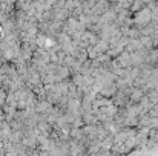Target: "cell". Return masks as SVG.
Segmentation results:
<instances>
[{"label":"cell","instance_id":"5","mask_svg":"<svg viewBox=\"0 0 158 156\" xmlns=\"http://www.w3.org/2000/svg\"><path fill=\"white\" fill-rule=\"evenodd\" d=\"M146 8H148V2L137 0V2H132V5H131V12H132V14H137V12L146 9Z\"/></svg>","mask_w":158,"mask_h":156},{"label":"cell","instance_id":"7","mask_svg":"<svg viewBox=\"0 0 158 156\" xmlns=\"http://www.w3.org/2000/svg\"><path fill=\"white\" fill-rule=\"evenodd\" d=\"M6 98H8V94L0 87V107H2V109L6 106Z\"/></svg>","mask_w":158,"mask_h":156},{"label":"cell","instance_id":"1","mask_svg":"<svg viewBox=\"0 0 158 156\" xmlns=\"http://www.w3.org/2000/svg\"><path fill=\"white\" fill-rule=\"evenodd\" d=\"M132 22H134V26H135L137 29H140V31H141L143 28H146L148 25H151V23H152V14H151V9H149V8H146V9H143V11H140V12L134 14Z\"/></svg>","mask_w":158,"mask_h":156},{"label":"cell","instance_id":"8","mask_svg":"<svg viewBox=\"0 0 158 156\" xmlns=\"http://www.w3.org/2000/svg\"><path fill=\"white\" fill-rule=\"evenodd\" d=\"M148 115H149L151 118H158V104L152 107V110H151V112H149Z\"/></svg>","mask_w":158,"mask_h":156},{"label":"cell","instance_id":"6","mask_svg":"<svg viewBox=\"0 0 158 156\" xmlns=\"http://www.w3.org/2000/svg\"><path fill=\"white\" fill-rule=\"evenodd\" d=\"M94 48H95V51L98 52L100 55H103V54H107L109 48H110V45H109L107 42H105V40H100V42H98Z\"/></svg>","mask_w":158,"mask_h":156},{"label":"cell","instance_id":"3","mask_svg":"<svg viewBox=\"0 0 158 156\" xmlns=\"http://www.w3.org/2000/svg\"><path fill=\"white\" fill-rule=\"evenodd\" d=\"M115 63H117L118 67H121V69H132V67H134V66H132L131 54L127 51H124L121 55H118V57L115 58Z\"/></svg>","mask_w":158,"mask_h":156},{"label":"cell","instance_id":"2","mask_svg":"<svg viewBox=\"0 0 158 156\" xmlns=\"http://www.w3.org/2000/svg\"><path fill=\"white\" fill-rule=\"evenodd\" d=\"M54 107H55V106H54L52 103H49L46 98H43V100H39V103L35 106V110H37V113H40V115L49 116V115H52Z\"/></svg>","mask_w":158,"mask_h":156},{"label":"cell","instance_id":"4","mask_svg":"<svg viewBox=\"0 0 158 156\" xmlns=\"http://www.w3.org/2000/svg\"><path fill=\"white\" fill-rule=\"evenodd\" d=\"M110 5H112V2H106V0L97 2V5H95V8L92 9V12H91V14H95V15L102 17L103 14H106V12L110 9Z\"/></svg>","mask_w":158,"mask_h":156}]
</instances>
